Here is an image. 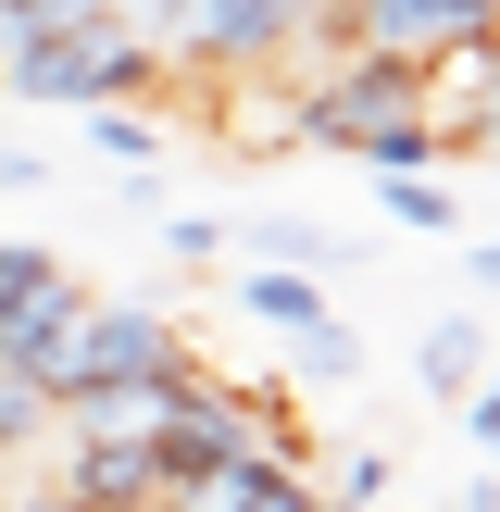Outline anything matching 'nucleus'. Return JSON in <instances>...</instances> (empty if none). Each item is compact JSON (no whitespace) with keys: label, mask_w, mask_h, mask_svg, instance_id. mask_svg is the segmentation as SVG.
Listing matches in <instances>:
<instances>
[{"label":"nucleus","mask_w":500,"mask_h":512,"mask_svg":"<svg viewBox=\"0 0 500 512\" xmlns=\"http://www.w3.org/2000/svg\"><path fill=\"white\" fill-rule=\"evenodd\" d=\"M150 375H188V350H175V325L163 313H138V300H75V325H63V350H50V413H75V400H100V388H150Z\"/></svg>","instance_id":"3"},{"label":"nucleus","mask_w":500,"mask_h":512,"mask_svg":"<svg viewBox=\"0 0 500 512\" xmlns=\"http://www.w3.org/2000/svg\"><path fill=\"white\" fill-rule=\"evenodd\" d=\"M88 150H100V163H163V125L113 100V113H88Z\"/></svg>","instance_id":"11"},{"label":"nucleus","mask_w":500,"mask_h":512,"mask_svg":"<svg viewBox=\"0 0 500 512\" xmlns=\"http://www.w3.org/2000/svg\"><path fill=\"white\" fill-rule=\"evenodd\" d=\"M313 38V0H150V50L188 75H275Z\"/></svg>","instance_id":"2"},{"label":"nucleus","mask_w":500,"mask_h":512,"mask_svg":"<svg viewBox=\"0 0 500 512\" xmlns=\"http://www.w3.org/2000/svg\"><path fill=\"white\" fill-rule=\"evenodd\" d=\"M225 288H238V313H263V325H288L300 350H313L325 325H338V300H325L313 275H225Z\"/></svg>","instance_id":"8"},{"label":"nucleus","mask_w":500,"mask_h":512,"mask_svg":"<svg viewBox=\"0 0 500 512\" xmlns=\"http://www.w3.org/2000/svg\"><path fill=\"white\" fill-rule=\"evenodd\" d=\"M388 450H350V463H338V500H325V512H375V500H388Z\"/></svg>","instance_id":"12"},{"label":"nucleus","mask_w":500,"mask_h":512,"mask_svg":"<svg viewBox=\"0 0 500 512\" xmlns=\"http://www.w3.org/2000/svg\"><path fill=\"white\" fill-rule=\"evenodd\" d=\"M375 200H388V225H413V238H450V225H463V200H450L438 175H375Z\"/></svg>","instance_id":"10"},{"label":"nucleus","mask_w":500,"mask_h":512,"mask_svg":"<svg viewBox=\"0 0 500 512\" xmlns=\"http://www.w3.org/2000/svg\"><path fill=\"white\" fill-rule=\"evenodd\" d=\"M13 38H25V25H13V0H0V63H13Z\"/></svg>","instance_id":"17"},{"label":"nucleus","mask_w":500,"mask_h":512,"mask_svg":"<svg viewBox=\"0 0 500 512\" xmlns=\"http://www.w3.org/2000/svg\"><path fill=\"white\" fill-rule=\"evenodd\" d=\"M13 512H88L75 488H13Z\"/></svg>","instance_id":"16"},{"label":"nucleus","mask_w":500,"mask_h":512,"mask_svg":"<svg viewBox=\"0 0 500 512\" xmlns=\"http://www.w3.org/2000/svg\"><path fill=\"white\" fill-rule=\"evenodd\" d=\"M88 13H125V0H13V25H88Z\"/></svg>","instance_id":"14"},{"label":"nucleus","mask_w":500,"mask_h":512,"mask_svg":"<svg viewBox=\"0 0 500 512\" xmlns=\"http://www.w3.org/2000/svg\"><path fill=\"white\" fill-rule=\"evenodd\" d=\"M163 88V50L138 38V13H88V25H25L0 100H38V113H113V100Z\"/></svg>","instance_id":"1"},{"label":"nucleus","mask_w":500,"mask_h":512,"mask_svg":"<svg viewBox=\"0 0 500 512\" xmlns=\"http://www.w3.org/2000/svg\"><path fill=\"white\" fill-rule=\"evenodd\" d=\"M188 512H325V488H313L300 463H263V450H250V463H225Z\"/></svg>","instance_id":"6"},{"label":"nucleus","mask_w":500,"mask_h":512,"mask_svg":"<svg viewBox=\"0 0 500 512\" xmlns=\"http://www.w3.org/2000/svg\"><path fill=\"white\" fill-rule=\"evenodd\" d=\"M413 375H425V400H438V413H463V400H488V300H463L450 325H425Z\"/></svg>","instance_id":"5"},{"label":"nucleus","mask_w":500,"mask_h":512,"mask_svg":"<svg viewBox=\"0 0 500 512\" xmlns=\"http://www.w3.org/2000/svg\"><path fill=\"white\" fill-rule=\"evenodd\" d=\"M0 188H50V150H0Z\"/></svg>","instance_id":"15"},{"label":"nucleus","mask_w":500,"mask_h":512,"mask_svg":"<svg viewBox=\"0 0 500 512\" xmlns=\"http://www.w3.org/2000/svg\"><path fill=\"white\" fill-rule=\"evenodd\" d=\"M75 288V263H50L38 238H0V325H25L38 300H63Z\"/></svg>","instance_id":"9"},{"label":"nucleus","mask_w":500,"mask_h":512,"mask_svg":"<svg viewBox=\"0 0 500 512\" xmlns=\"http://www.w3.org/2000/svg\"><path fill=\"white\" fill-rule=\"evenodd\" d=\"M225 250H238V263H275V275H325L338 263V238H325L313 213H250V225H225Z\"/></svg>","instance_id":"7"},{"label":"nucleus","mask_w":500,"mask_h":512,"mask_svg":"<svg viewBox=\"0 0 500 512\" xmlns=\"http://www.w3.org/2000/svg\"><path fill=\"white\" fill-rule=\"evenodd\" d=\"M313 38L375 50V63H438V50L488 38V0H313Z\"/></svg>","instance_id":"4"},{"label":"nucleus","mask_w":500,"mask_h":512,"mask_svg":"<svg viewBox=\"0 0 500 512\" xmlns=\"http://www.w3.org/2000/svg\"><path fill=\"white\" fill-rule=\"evenodd\" d=\"M163 250H175V263H225V225H213V213H175Z\"/></svg>","instance_id":"13"}]
</instances>
